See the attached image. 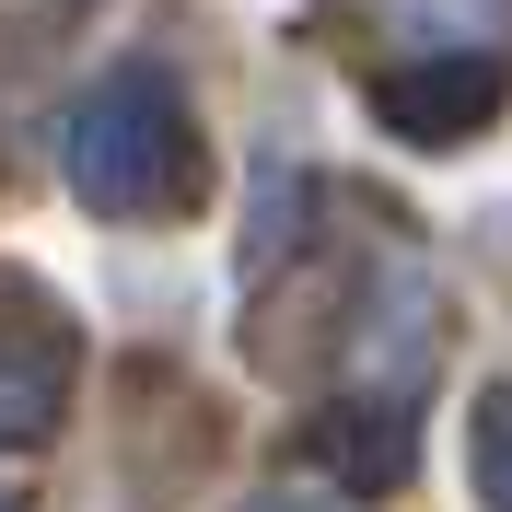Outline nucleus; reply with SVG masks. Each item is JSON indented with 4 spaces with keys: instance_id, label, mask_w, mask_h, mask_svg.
Instances as JSON below:
<instances>
[{
    "instance_id": "1",
    "label": "nucleus",
    "mask_w": 512,
    "mask_h": 512,
    "mask_svg": "<svg viewBox=\"0 0 512 512\" xmlns=\"http://www.w3.org/2000/svg\"><path fill=\"white\" fill-rule=\"evenodd\" d=\"M70 187L94 210H117V222L175 210L198 187V140H187V105H175L163 70H105L82 94V117H70Z\"/></svg>"
},
{
    "instance_id": "2",
    "label": "nucleus",
    "mask_w": 512,
    "mask_h": 512,
    "mask_svg": "<svg viewBox=\"0 0 512 512\" xmlns=\"http://www.w3.org/2000/svg\"><path fill=\"white\" fill-rule=\"evenodd\" d=\"M59 396H70V338H59V315H47L24 280H0V431H12V443L47 431Z\"/></svg>"
},
{
    "instance_id": "3",
    "label": "nucleus",
    "mask_w": 512,
    "mask_h": 512,
    "mask_svg": "<svg viewBox=\"0 0 512 512\" xmlns=\"http://www.w3.org/2000/svg\"><path fill=\"white\" fill-rule=\"evenodd\" d=\"M478 489H489V512H512V396L478 408Z\"/></svg>"
}]
</instances>
